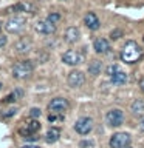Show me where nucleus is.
I'll list each match as a JSON object with an SVG mask.
<instances>
[{
  "mask_svg": "<svg viewBox=\"0 0 144 148\" xmlns=\"http://www.w3.org/2000/svg\"><path fill=\"white\" fill-rule=\"evenodd\" d=\"M34 71V65H33V60H22V62L14 63L12 66V77L17 79V80H25L33 74Z\"/></svg>",
  "mask_w": 144,
  "mask_h": 148,
  "instance_id": "f03ea898",
  "label": "nucleus"
},
{
  "mask_svg": "<svg viewBox=\"0 0 144 148\" xmlns=\"http://www.w3.org/2000/svg\"><path fill=\"white\" fill-rule=\"evenodd\" d=\"M130 142H132V136L129 133H115L110 137L109 145L110 148H124V147L130 145Z\"/></svg>",
  "mask_w": 144,
  "mask_h": 148,
  "instance_id": "39448f33",
  "label": "nucleus"
},
{
  "mask_svg": "<svg viewBox=\"0 0 144 148\" xmlns=\"http://www.w3.org/2000/svg\"><path fill=\"white\" fill-rule=\"evenodd\" d=\"M8 11H16V12H26V14H36L37 12V8L33 5L31 2H26V0H23V2L14 5V6H11L9 9H6Z\"/></svg>",
  "mask_w": 144,
  "mask_h": 148,
  "instance_id": "ddd939ff",
  "label": "nucleus"
},
{
  "mask_svg": "<svg viewBox=\"0 0 144 148\" xmlns=\"http://www.w3.org/2000/svg\"><path fill=\"white\" fill-rule=\"evenodd\" d=\"M84 25H85L90 31H98L101 28L99 17H98L93 11H88L85 16H84Z\"/></svg>",
  "mask_w": 144,
  "mask_h": 148,
  "instance_id": "f8f14e48",
  "label": "nucleus"
},
{
  "mask_svg": "<svg viewBox=\"0 0 144 148\" xmlns=\"http://www.w3.org/2000/svg\"><path fill=\"white\" fill-rule=\"evenodd\" d=\"M34 29L39 32V34L50 36V34H53V32L56 31V25H53L51 22H48L46 18H44V20H37L34 23Z\"/></svg>",
  "mask_w": 144,
  "mask_h": 148,
  "instance_id": "9b49d317",
  "label": "nucleus"
},
{
  "mask_svg": "<svg viewBox=\"0 0 144 148\" xmlns=\"http://www.w3.org/2000/svg\"><path fill=\"white\" fill-rule=\"evenodd\" d=\"M25 25H26V20L23 17L12 16L6 20V23H5V29H6V32H9V34H19V32H22L25 29Z\"/></svg>",
  "mask_w": 144,
  "mask_h": 148,
  "instance_id": "7ed1b4c3",
  "label": "nucleus"
},
{
  "mask_svg": "<svg viewBox=\"0 0 144 148\" xmlns=\"http://www.w3.org/2000/svg\"><path fill=\"white\" fill-rule=\"evenodd\" d=\"M40 114H42V113H40L39 108H31V110H30V117H31V119H37Z\"/></svg>",
  "mask_w": 144,
  "mask_h": 148,
  "instance_id": "a878e982",
  "label": "nucleus"
},
{
  "mask_svg": "<svg viewBox=\"0 0 144 148\" xmlns=\"http://www.w3.org/2000/svg\"><path fill=\"white\" fill-rule=\"evenodd\" d=\"M60 18H62V17H60L59 12H50L48 16H46V20L51 22L53 25H57V23L60 22Z\"/></svg>",
  "mask_w": 144,
  "mask_h": 148,
  "instance_id": "4be33fe9",
  "label": "nucleus"
},
{
  "mask_svg": "<svg viewBox=\"0 0 144 148\" xmlns=\"http://www.w3.org/2000/svg\"><path fill=\"white\" fill-rule=\"evenodd\" d=\"M139 128H141V131H144V117L141 119V122H139Z\"/></svg>",
  "mask_w": 144,
  "mask_h": 148,
  "instance_id": "7c9ffc66",
  "label": "nucleus"
},
{
  "mask_svg": "<svg viewBox=\"0 0 144 148\" xmlns=\"http://www.w3.org/2000/svg\"><path fill=\"white\" fill-rule=\"evenodd\" d=\"M79 37H81V32L76 26H68L64 32V40L67 43H76L79 42Z\"/></svg>",
  "mask_w": 144,
  "mask_h": 148,
  "instance_id": "dca6fc26",
  "label": "nucleus"
},
{
  "mask_svg": "<svg viewBox=\"0 0 144 148\" xmlns=\"http://www.w3.org/2000/svg\"><path fill=\"white\" fill-rule=\"evenodd\" d=\"M0 90H2V83H0Z\"/></svg>",
  "mask_w": 144,
  "mask_h": 148,
  "instance_id": "72a5a7b5",
  "label": "nucleus"
},
{
  "mask_svg": "<svg viewBox=\"0 0 144 148\" xmlns=\"http://www.w3.org/2000/svg\"><path fill=\"white\" fill-rule=\"evenodd\" d=\"M93 49L98 54H107L110 51V42L104 37H98L93 40Z\"/></svg>",
  "mask_w": 144,
  "mask_h": 148,
  "instance_id": "2eb2a0df",
  "label": "nucleus"
},
{
  "mask_svg": "<svg viewBox=\"0 0 144 148\" xmlns=\"http://www.w3.org/2000/svg\"><path fill=\"white\" fill-rule=\"evenodd\" d=\"M102 71V62L101 60H93V62H90V65H88V74L93 77L99 76Z\"/></svg>",
  "mask_w": 144,
  "mask_h": 148,
  "instance_id": "6ab92c4d",
  "label": "nucleus"
},
{
  "mask_svg": "<svg viewBox=\"0 0 144 148\" xmlns=\"http://www.w3.org/2000/svg\"><path fill=\"white\" fill-rule=\"evenodd\" d=\"M68 106H70V103L65 97H54L48 103V111L50 113H54V114H64L68 110Z\"/></svg>",
  "mask_w": 144,
  "mask_h": 148,
  "instance_id": "20e7f679",
  "label": "nucleus"
},
{
  "mask_svg": "<svg viewBox=\"0 0 144 148\" xmlns=\"http://www.w3.org/2000/svg\"><path fill=\"white\" fill-rule=\"evenodd\" d=\"M139 88H141V91L144 92V79H141V82H139Z\"/></svg>",
  "mask_w": 144,
  "mask_h": 148,
  "instance_id": "2f4dec72",
  "label": "nucleus"
},
{
  "mask_svg": "<svg viewBox=\"0 0 144 148\" xmlns=\"http://www.w3.org/2000/svg\"><path fill=\"white\" fill-rule=\"evenodd\" d=\"M59 136H60V131L57 128H50L45 134V142L46 143H54L59 140Z\"/></svg>",
  "mask_w": 144,
  "mask_h": 148,
  "instance_id": "aec40b11",
  "label": "nucleus"
},
{
  "mask_svg": "<svg viewBox=\"0 0 144 148\" xmlns=\"http://www.w3.org/2000/svg\"><path fill=\"white\" fill-rule=\"evenodd\" d=\"M130 110H132L133 116H136V117H144V100H141V99L133 100Z\"/></svg>",
  "mask_w": 144,
  "mask_h": 148,
  "instance_id": "f3484780",
  "label": "nucleus"
},
{
  "mask_svg": "<svg viewBox=\"0 0 144 148\" xmlns=\"http://www.w3.org/2000/svg\"><path fill=\"white\" fill-rule=\"evenodd\" d=\"M0 31H2V25H0Z\"/></svg>",
  "mask_w": 144,
  "mask_h": 148,
  "instance_id": "f704fd0d",
  "label": "nucleus"
},
{
  "mask_svg": "<svg viewBox=\"0 0 144 148\" xmlns=\"http://www.w3.org/2000/svg\"><path fill=\"white\" fill-rule=\"evenodd\" d=\"M123 34H124V32H123V29H119V28H116V29H113V31L110 32V39H111V40H118V39H119V37L123 36Z\"/></svg>",
  "mask_w": 144,
  "mask_h": 148,
  "instance_id": "b1692460",
  "label": "nucleus"
},
{
  "mask_svg": "<svg viewBox=\"0 0 144 148\" xmlns=\"http://www.w3.org/2000/svg\"><path fill=\"white\" fill-rule=\"evenodd\" d=\"M124 148H132V145H127V147H124Z\"/></svg>",
  "mask_w": 144,
  "mask_h": 148,
  "instance_id": "473e14b6",
  "label": "nucleus"
},
{
  "mask_svg": "<svg viewBox=\"0 0 144 148\" xmlns=\"http://www.w3.org/2000/svg\"><path fill=\"white\" fill-rule=\"evenodd\" d=\"M64 119V114H54V113H50L48 116V120L50 122H60Z\"/></svg>",
  "mask_w": 144,
  "mask_h": 148,
  "instance_id": "393cba45",
  "label": "nucleus"
},
{
  "mask_svg": "<svg viewBox=\"0 0 144 148\" xmlns=\"http://www.w3.org/2000/svg\"><path fill=\"white\" fill-rule=\"evenodd\" d=\"M20 148H40V147H37V145H23Z\"/></svg>",
  "mask_w": 144,
  "mask_h": 148,
  "instance_id": "c756f323",
  "label": "nucleus"
},
{
  "mask_svg": "<svg viewBox=\"0 0 144 148\" xmlns=\"http://www.w3.org/2000/svg\"><path fill=\"white\" fill-rule=\"evenodd\" d=\"M67 82L71 88H79L85 83V74L79 69H74V71H70L68 77H67Z\"/></svg>",
  "mask_w": 144,
  "mask_h": 148,
  "instance_id": "1a4fd4ad",
  "label": "nucleus"
},
{
  "mask_svg": "<svg viewBox=\"0 0 144 148\" xmlns=\"http://www.w3.org/2000/svg\"><path fill=\"white\" fill-rule=\"evenodd\" d=\"M110 82L113 83V85H116V86H121V85H124L125 82H127V74H125L124 71H119L116 73V74H113V76L110 77Z\"/></svg>",
  "mask_w": 144,
  "mask_h": 148,
  "instance_id": "a211bd4d",
  "label": "nucleus"
},
{
  "mask_svg": "<svg viewBox=\"0 0 144 148\" xmlns=\"http://www.w3.org/2000/svg\"><path fill=\"white\" fill-rule=\"evenodd\" d=\"M105 122L109 123L111 128H116V127H119V125H123V122H124V113H123V110H119V108L110 110L109 113L105 114Z\"/></svg>",
  "mask_w": 144,
  "mask_h": 148,
  "instance_id": "423d86ee",
  "label": "nucleus"
},
{
  "mask_svg": "<svg viewBox=\"0 0 144 148\" xmlns=\"http://www.w3.org/2000/svg\"><path fill=\"white\" fill-rule=\"evenodd\" d=\"M79 145H81V148H93L95 147V142L93 140H82Z\"/></svg>",
  "mask_w": 144,
  "mask_h": 148,
  "instance_id": "bb28decb",
  "label": "nucleus"
},
{
  "mask_svg": "<svg viewBox=\"0 0 144 148\" xmlns=\"http://www.w3.org/2000/svg\"><path fill=\"white\" fill-rule=\"evenodd\" d=\"M16 113H17V110L16 108H11V110H6L2 116H3V117H11V116H14Z\"/></svg>",
  "mask_w": 144,
  "mask_h": 148,
  "instance_id": "cd10ccee",
  "label": "nucleus"
},
{
  "mask_svg": "<svg viewBox=\"0 0 144 148\" xmlns=\"http://www.w3.org/2000/svg\"><path fill=\"white\" fill-rule=\"evenodd\" d=\"M39 130H40V123L37 122L36 119H31V120H28V122H25L22 125V128L19 130V133H20L22 137H28V136H31V134L37 133Z\"/></svg>",
  "mask_w": 144,
  "mask_h": 148,
  "instance_id": "9d476101",
  "label": "nucleus"
},
{
  "mask_svg": "<svg viewBox=\"0 0 144 148\" xmlns=\"http://www.w3.org/2000/svg\"><path fill=\"white\" fill-rule=\"evenodd\" d=\"M93 130V120L91 117H81L78 119V122L74 123V131L81 136H87Z\"/></svg>",
  "mask_w": 144,
  "mask_h": 148,
  "instance_id": "6e6552de",
  "label": "nucleus"
},
{
  "mask_svg": "<svg viewBox=\"0 0 144 148\" xmlns=\"http://www.w3.org/2000/svg\"><path fill=\"white\" fill-rule=\"evenodd\" d=\"M82 60H84V54L78 53L74 49H70L62 54V62L65 65H70V66H78L79 63H82Z\"/></svg>",
  "mask_w": 144,
  "mask_h": 148,
  "instance_id": "0eeeda50",
  "label": "nucleus"
},
{
  "mask_svg": "<svg viewBox=\"0 0 144 148\" xmlns=\"http://www.w3.org/2000/svg\"><path fill=\"white\" fill-rule=\"evenodd\" d=\"M118 71H119V66H118V65H109V66H107V69H105V74H107L109 77H111L113 74H116Z\"/></svg>",
  "mask_w": 144,
  "mask_h": 148,
  "instance_id": "5701e85b",
  "label": "nucleus"
},
{
  "mask_svg": "<svg viewBox=\"0 0 144 148\" xmlns=\"http://www.w3.org/2000/svg\"><path fill=\"white\" fill-rule=\"evenodd\" d=\"M22 94H23V92H22L20 90H16L14 92H11V94L5 96L3 102H6V103H11V102H16L17 99H20V97H22Z\"/></svg>",
  "mask_w": 144,
  "mask_h": 148,
  "instance_id": "412c9836",
  "label": "nucleus"
},
{
  "mask_svg": "<svg viewBox=\"0 0 144 148\" xmlns=\"http://www.w3.org/2000/svg\"><path fill=\"white\" fill-rule=\"evenodd\" d=\"M143 57V49L135 40L125 42V45L121 49V60L125 63H136L139 59Z\"/></svg>",
  "mask_w": 144,
  "mask_h": 148,
  "instance_id": "f257e3e1",
  "label": "nucleus"
},
{
  "mask_svg": "<svg viewBox=\"0 0 144 148\" xmlns=\"http://www.w3.org/2000/svg\"><path fill=\"white\" fill-rule=\"evenodd\" d=\"M31 49H33V42L30 39H26V37H23V39L17 40L16 43H14V51H16L17 54H20V56L28 54Z\"/></svg>",
  "mask_w": 144,
  "mask_h": 148,
  "instance_id": "4468645a",
  "label": "nucleus"
},
{
  "mask_svg": "<svg viewBox=\"0 0 144 148\" xmlns=\"http://www.w3.org/2000/svg\"><path fill=\"white\" fill-rule=\"evenodd\" d=\"M6 42H8V39L5 36H0V48H3L5 45H6Z\"/></svg>",
  "mask_w": 144,
  "mask_h": 148,
  "instance_id": "c85d7f7f",
  "label": "nucleus"
}]
</instances>
